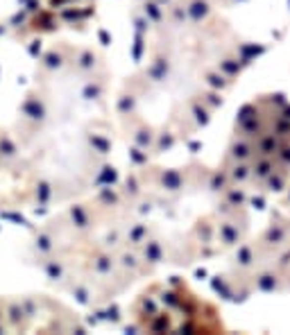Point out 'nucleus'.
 <instances>
[{
    "label": "nucleus",
    "mask_w": 290,
    "mask_h": 335,
    "mask_svg": "<svg viewBox=\"0 0 290 335\" xmlns=\"http://www.w3.org/2000/svg\"><path fill=\"white\" fill-rule=\"evenodd\" d=\"M59 66H61V57H59V54L50 52L46 57V68H59Z\"/></svg>",
    "instance_id": "nucleus-7"
},
{
    "label": "nucleus",
    "mask_w": 290,
    "mask_h": 335,
    "mask_svg": "<svg viewBox=\"0 0 290 335\" xmlns=\"http://www.w3.org/2000/svg\"><path fill=\"white\" fill-rule=\"evenodd\" d=\"M0 154H2V156H14V154H16V145L12 143L9 136H2V138H0Z\"/></svg>",
    "instance_id": "nucleus-4"
},
{
    "label": "nucleus",
    "mask_w": 290,
    "mask_h": 335,
    "mask_svg": "<svg viewBox=\"0 0 290 335\" xmlns=\"http://www.w3.org/2000/svg\"><path fill=\"white\" fill-rule=\"evenodd\" d=\"M0 315H2V312H0Z\"/></svg>",
    "instance_id": "nucleus-10"
},
{
    "label": "nucleus",
    "mask_w": 290,
    "mask_h": 335,
    "mask_svg": "<svg viewBox=\"0 0 290 335\" xmlns=\"http://www.w3.org/2000/svg\"><path fill=\"white\" fill-rule=\"evenodd\" d=\"M23 113L27 118H32V120H43L46 106H43V102L39 100L36 95H27V100H25V104H23Z\"/></svg>",
    "instance_id": "nucleus-2"
},
{
    "label": "nucleus",
    "mask_w": 290,
    "mask_h": 335,
    "mask_svg": "<svg viewBox=\"0 0 290 335\" xmlns=\"http://www.w3.org/2000/svg\"><path fill=\"white\" fill-rule=\"evenodd\" d=\"M46 274H48V279L57 281V279L61 277V265L59 263H48L46 265Z\"/></svg>",
    "instance_id": "nucleus-6"
},
{
    "label": "nucleus",
    "mask_w": 290,
    "mask_h": 335,
    "mask_svg": "<svg viewBox=\"0 0 290 335\" xmlns=\"http://www.w3.org/2000/svg\"><path fill=\"white\" fill-rule=\"evenodd\" d=\"M36 195L41 197V202H46L48 195H50V186H48V183H41V186H39V190H36Z\"/></svg>",
    "instance_id": "nucleus-9"
},
{
    "label": "nucleus",
    "mask_w": 290,
    "mask_h": 335,
    "mask_svg": "<svg viewBox=\"0 0 290 335\" xmlns=\"http://www.w3.org/2000/svg\"><path fill=\"white\" fill-rule=\"evenodd\" d=\"M95 64V57L91 52H84L82 54V59H79V68H84V71H86V68H91V66Z\"/></svg>",
    "instance_id": "nucleus-8"
},
{
    "label": "nucleus",
    "mask_w": 290,
    "mask_h": 335,
    "mask_svg": "<svg viewBox=\"0 0 290 335\" xmlns=\"http://www.w3.org/2000/svg\"><path fill=\"white\" fill-rule=\"evenodd\" d=\"M71 218H73V222H75L79 229H86V227H89V215H86V211H84L82 206H73V208H71Z\"/></svg>",
    "instance_id": "nucleus-3"
},
{
    "label": "nucleus",
    "mask_w": 290,
    "mask_h": 335,
    "mask_svg": "<svg viewBox=\"0 0 290 335\" xmlns=\"http://www.w3.org/2000/svg\"><path fill=\"white\" fill-rule=\"evenodd\" d=\"M36 249H39V252H50V249H53V238L48 233L39 235V238H36Z\"/></svg>",
    "instance_id": "nucleus-5"
},
{
    "label": "nucleus",
    "mask_w": 290,
    "mask_h": 335,
    "mask_svg": "<svg viewBox=\"0 0 290 335\" xmlns=\"http://www.w3.org/2000/svg\"><path fill=\"white\" fill-rule=\"evenodd\" d=\"M270 136H263L252 106H245L240 123H236V138L229 147L234 161L229 177L238 183H254L256 190H281L290 179V163L277 152L290 159V104L279 95L265 98Z\"/></svg>",
    "instance_id": "nucleus-1"
}]
</instances>
